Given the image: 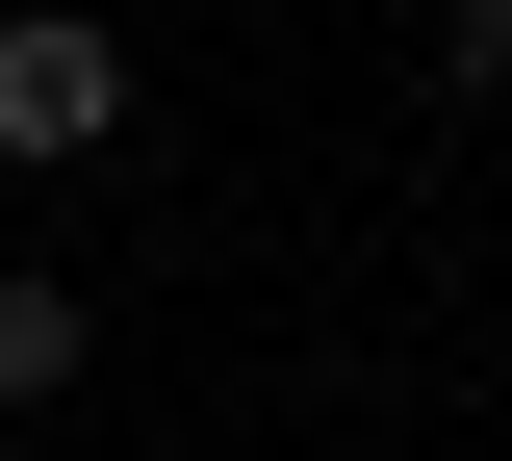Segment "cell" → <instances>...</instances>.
<instances>
[{
	"instance_id": "7a4b0ae2",
	"label": "cell",
	"mask_w": 512,
	"mask_h": 461,
	"mask_svg": "<svg viewBox=\"0 0 512 461\" xmlns=\"http://www.w3.org/2000/svg\"><path fill=\"white\" fill-rule=\"evenodd\" d=\"M77 359H103V308L52 257H0V410H77Z\"/></svg>"
},
{
	"instance_id": "3957f363",
	"label": "cell",
	"mask_w": 512,
	"mask_h": 461,
	"mask_svg": "<svg viewBox=\"0 0 512 461\" xmlns=\"http://www.w3.org/2000/svg\"><path fill=\"white\" fill-rule=\"evenodd\" d=\"M436 103H512V0H436Z\"/></svg>"
},
{
	"instance_id": "6da1fadb",
	"label": "cell",
	"mask_w": 512,
	"mask_h": 461,
	"mask_svg": "<svg viewBox=\"0 0 512 461\" xmlns=\"http://www.w3.org/2000/svg\"><path fill=\"white\" fill-rule=\"evenodd\" d=\"M0 154H26V180L128 154V26L103 0H0Z\"/></svg>"
}]
</instances>
